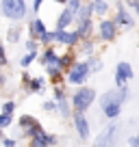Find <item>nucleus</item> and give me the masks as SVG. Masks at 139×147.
I'll return each instance as SVG.
<instances>
[{
  "label": "nucleus",
  "mask_w": 139,
  "mask_h": 147,
  "mask_svg": "<svg viewBox=\"0 0 139 147\" xmlns=\"http://www.w3.org/2000/svg\"><path fill=\"white\" fill-rule=\"evenodd\" d=\"M55 108H57L55 102H46V104H44V110H55Z\"/></svg>",
  "instance_id": "5701e85b"
},
{
  "label": "nucleus",
  "mask_w": 139,
  "mask_h": 147,
  "mask_svg": "<svg viewBox=\"0 0 139 147\" xmlns=\"http://www.w3.org/2000/svg\"><path fill=\"white\" fill-rule=\"evenodd\" d=\"M61 113H63V115L70 113V110H67V102H65V100H61Z\"/></svg>",
  "instance_id": "393cba45"
},
{
  "label": "nucleus",
  "mask_w": 139,
  "mask_h": 147,
  "mask_svg": "<svg viewBox=\"0 0 139 147\" xmlns=\"http://www.w3.org/2000/svg\"><path fill=\"white\" fill-rule=\"evenodd\" d=\"M13 108H15V104H13V102H7V104L2 106V113H7V115H11V113H13Z\"/></svg>",
  "instance_id": "6ab92c4d"
},
{
  "label": "nucleus",
  "mask_w": 139,
  "mask_h": 147,
  "mask_svg": "<svg viewBox=\"0 0 139 147\" xmlns=\"http://www.w3.org/2000/svg\"><path fill=\"white\" fill-rule=\"evenodd\" d=\"M115 24L111 22V20H102L100 22V35L104 41H111V39H115Z\"/></svg>",
  "instance_id": "39448f33"
},
{
  "label": "nucleus",
  "mask_w": 139,
  "mask_h": 147,
  "mask_svg": "<svg viewBox=\"0 0 139 147\" xmlns=\"http://www.w3.org/2000/svg\"><path fill=\"white\" fill-rule=\"evenodd\" d=\"M55 2H61V5H63V2H65V0H55Z\"/></svg>",
  "instance_id": "c756f323"
},
{
  "label": "nucleus",
  "mask_w": 139,
  "mask_h": 147,
  "mask_svg": "<svg viewBox=\"0 0 139 147\" xmlns=\"http://www.w3.org/2000/svg\"><path fill=\"white\" fill-rule=\"evenodd\" d=\"M39 87H42V80H31V89L33 91H39Z\"/></svg>",
  "instance_id": "412c9836"
},
{
  "label": "nucleus",
  "mask_w": 139,
  "mask_h": 147,
  "mask_svg": "<svg viewBox=\"0 0 139 147\" xmlns=\"http://www.w3.org/2000/svg\"><path fill=\"white\" fill-rule=\"evenodd\" d=\"M128 143H130V147H139V134H137V136H133Z\"/></svg>",
  "instance_id": "b1692460"
},
{
  "label": "nucleus",
  "mask_w": 139,
  "mask_h": 147,
  "mask_svg": "<svg viewBox=\"0 0 139 147\" xmlns=\"http://www.w3.org/2000/svg\"><path fill=\"white\" fill-rule=\"evenodd\" d=\"M93 97H96V91H93V89H89V87L78 89V91L74 93V100H72V102H74V108L83 113V110L87 108V106H91Z\"/></svg>",
  "instance_id": "f03ea898"
},
{
  "label": "nucleus",
  "mask_w": 139,
  "mask_h": 147,
  "mask_svg": "<svg viewBox=\"0 0 139 147\" xmlns=\"http://www.w3.org/2000/svg\"><path fill=\"white\" fill-rule=\"evenodd\" d=\"M31 32H33V37H37V39H44L46 37V26H44V20H39V18H35L33 20V24H31Z\"/></svg>",
  "instance_id": "0eeeda50"
},
{
  "label": "nucleus",
  "mask_w": 139,
  "mask_h": 147,
  "mask_svg": "<svg viewBox=\"0 0 139 147\" xmlns=\"http://www.w3.org/2000/svg\"><path fill=\"white\" fill-rule=\"evenodd\" d=\"M117 134H120V125H109L104 132H100V136L96 138L93 147H113L117 141Z\"/></svg>",
  "instance_id": "7ed1b4c3"
},
{
  "label": "nucleus",
  "mask_w": 139,
  "mask_h": 147,
  "mask_svg": "<svg viewBox=\"0 0 139 147\" xmlns=\"http://www.w3.org/2000/svg\"><path fill=\"white\" fill-rule=\"evenodd\" d=\"M89 71H91V69H89V65H87V63H78L74 69H72V71H70L67 80H70L72 84H80V82H83V80L89 76Z\"/></svg>",
  "instance_id": "20e7f679"
},
{
  "label": "nucleus",
  "mask_w": 139,
  "mask_h": 147,
  "mask_svg": "<svg viewBox=\"0 0 139 147\" xmlns=\"http://www.w3.org/2000/svg\"><path fill=\"white\" fill-rule=\"evenodd\" d=\"M7 63V56H5V50H2V46H0V65Z\"/></svg>",
  "instance_id": "a878e982"
},
{
  "label": "nucleus",
  "mask_w": 139,
  "mask_h": 147,
  "mask_svg": "<svg viewBox=\"0 0 139 147\" xmlns=\"http://www.w3.org/2000/svg\"><path fill=\"white\" fill-rule=\"evenodd\" d=\"M44 61H46V65H48V63H55V61H59V56H57V52L52 50V48H48V50H46V56H44Z\"/></svg>",
  "instance_id": "4468645a"
},
{
  "label": "nucleus",
  "mask_w": 139,
  "mask_h": 147,
  "mask_svg": "<svg viewBox=\"0 0 139 147\" xmlns=\"http://www.w3.org/2000/svg\"><path fill=\"white\" fill-rule=\"evenodd\" d=\"M11 123V115H7V113H2L0 115V128H7V125Z\"/></svg>",
  "instance_id": "f3484780"
},
{
  "label": "nucleus",
  "mask_w": 139,
  "mask_h": 147,
  "mask_svg": "<svg viewBox=\"0 0 139 147\" xmlns=\"http://www.w3.org/2000/svg\"><path fill=\"white\" fill-rule=\"evenodd\" d=\"M0 9L7 18L11 20H22L24 13H26V2L24 0H2L0 2Z\"/></svg>",
  "instance_id": "f257e3e1"
},
{
  "label": "nucleus",
  "mask_w": 139,
  "mask_h": 147,
  "mask_svg": "<svg viewBox=\"0 0 139 147\" xmlns=\"http://www.w3.org/2000/svg\"><path fill=\"white\" fill-rule=\"evenodd\" d=\"M117 24H124V26H130V24H133V20H130V15L126 13L124 9H120V11H117Z\"/></svg>",
  "instance_id": "f8f14e48"
},
{
  "label": "nucleus",
  "mask_w": 139,
  "mask_h": 147,
  "mask_svg": "<svg viewBox=\"0 0 139 147\" xmlns=\"http://www.w3.org/2000/svg\"><path fill=\"white\" fill-rule=\"evenodd\" d=\"M18 39H20V28H11V30H9V41L15 43Z\"/></svg>",
  "instance_id": "dca6fc26"
},
{
  "label": "nucleus",
  "mask_w": 139,
  "mask_h": 147,
  "mask_svg": "<svg viewBox=\"0 0 139 147\" xmlns=\"http://www.w3.org/2000/svg\"><path fill=\"white\" fill-rule=\"evenodd\" d=\"M55 41H61L65 46H72V43L78 41V32H65V30H57L55 32Z\"/></svg>",
  "instance_id": "423d86ee"
},
{
  "label": "nucleus",
  "mask_w": 139,
  "mask_h": 147,
  "mask_svg": "<svg viewBox=\"0 0 139 147\" xmlns=\"http://www.w3.org/2000/svg\"><path fill=\"white\" fill-rule=\"evenodd\" d=\"M74 18H76V15L72 13V11H70V9H65L63 13L59 15V22H57V28H59V30H65L70 22H74Z\"/></svg>",
  "instance_id": "1a4fd4ad"
},
{
  "label": "nucleus",
  "mask_w": 139,
  "mask_h": 147,
  "mask_svg": "<svg viewBox=\"0 0 139 147\" xmlns=\"http://www.w3.org/2000/svg\"><path fill=\"white\" fill-rule=\"evenodd\" d=\"M104 115L109 117V119H115L117 115H120V110H122V102H111L109 106H104Z\"/></svg>",
  "instance_id": "9d476101"
},
{
  "label": "nucleus",
  "mask_w": 139,
  "mask_h": 147,
  "mask_svg": "<svg viewBox=\"0 0 139 147\" xmlns=\"http://www.w3.org/2000/svg\"><path fill=\"white\" fill-rule=\"evenodd\" d=\"M35 123H37V121L33 119V117H28V115H24L22 119H20V125H22V128H26V130H28V128H33Z\"/></svg>",
  "instance_id": "ddd939ff"
},
{
  "label": "nucleus",
  "mask_w": 139,
  "mask_h": 147,
  "mask_svg": "<svg viewBox=\"0 0 139 147\" xmlns=\"http://www.w3.org/2000/svg\"><path fill=\"white\" fill-rule=\"evenodd\" d=\"M117 74H122L126 80L133 78V69H130V65H128V63H120V65H117Z\"/></svg>",
  "instance_id": "9b49d317"
},
{
  "label": "nucleus",
  "mask_w": 139,
  "mask_h": 147,
  "mask_svg": "<svg viewBox=\"0 0 139 147\" xmlns=\"http://www.w3.org/2000/svg\"><path fill=\"white\" fill-rule=\"evenodd\" d=\"M93 9H96L100 15H104V11H107V2H104V0H96V2H93Z\"/></svg>",
  "instance_id": "2eb2a0df"
},
{
  "label": "nucleus",
  "mask_w": 139,
  "mask_h": 147,
  "mask_svg": "<svg viewBox=\"0 0 139 147\" xmlns=\"http://www.w3.org/2000/svg\"><path fill=\"white\" fill-rule=\"evenodd\" d=\"M76 130H78L80 138H87L89 136V125H87V119L83 117V113H76Z\"/></svg>",
  "instance_id": "6e6552de"
},
{
  "label": "nucleus",
  "mask_w": 139,
  "mask_h": 147,
  "mask_svg": "<svg viewBox=\"0 0 139 147\" xmlns=\"http://www.w3.org/2000/svg\"><path fill=\"white\" fill-rule=\"evenodd\" d=\"M35 56H37V52H28V54L22 59V65H28V63H33V61H35Z\"/></svg>",
  "instance_id": "a211bd4d"
},
{
  "label": "nucleus",
  "mask_w": 139,
  "mask_h": 147,
  "mask_svg": "<svg viewBox=\"0 0 139 147\" xmlns=\"http://www.w3.org/2000/svg\"><path fill=\"white\" fill-rule=\"evenodd\" d=\"M130 7H135V9H137V13H139V2H137V0H130Z\"/></svg>",
  "instance_id": "cd10ccee"
},
{
  "label": "nucleus",
  "mask_w": 139,
  "mask_h": 147,
  "mask_svg": "<svg viewBox=\"0 0 139 147\" xmlns=\"http://www.w3.org/2000/svg\"><path fill=\"white\" fill-rule=\"evenodd\" d=\"M5 147H15V141L13 138H5Z\"/></svg>",
  "instance_id": "bb28decb"
},
{
  "label": "nucleus",
  "mask_w": 139,
  "mask_h": 147,
  "mask_svg": "<svg viewBox=\"0 0 139 147\" xmlns=\"http://www.w3.org/2000/svg\"><path fill=\"white\" fill-rule=\"evenodd\" d=\"M26 48H28V52H37V43H35V41H28Z\"/></svg>",
  "instance_id": "4be33fe9"
},
{
  "label": "nucleus",
  "mask_w": 139,
  "mask_h": 147,
  "mask_svg": "<svg viewBox=\"0 0 139 147\" xmlns=\"http://www.w3.org/2000/svg\"><path fill=\"white\" fill-rule=\"evenodd\" d=\"M44 0H35V11H39V7H42Z\"/></svg>",
  "instance_id": "c85d7f7f"
},
{
  "label": "nucleus",
  "mask_w": 139,
  "mask_h": 147,
  "mask_svg": "<svg viewBox=\"0 0 139 147\" xmlns=\"http://www.w3.org/2000/svg\"><path fill=\"white\" fill-rule=\"evenodd\" d=\"M124 82H126L124 76H122V74H115V84H117V87H124Z\"/></svg>",
  "instance_id": "aec40b11"
}]
</instances>
